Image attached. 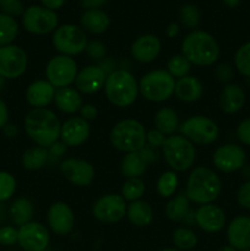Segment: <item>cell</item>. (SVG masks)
<instances>
[{
    "label": "cell",
    "mask_w": 250,
    "mask_h": 251,
    "mask_svg": "<svg viewBox=\"0 0 250 251\" xmlns=\"http://www.w3.org/2000/svg\"><path fill=\"white\" fill-rule=\"evenodd\" d=\"M60 129L59 118L47 108L32 109L25 118V130L37 146L49 149L60 139Z\"/></svg>",
    "instance_id": "cell-1"
},
{
    "label": "cell",
    "mask_w": 250,
    "mask_h": 251,
    "mask_svg": "<svg viewBox=\"0 0 250 251\" xmlns=\"http://www.w3.org/2000/svg\"><path fill=\"white\" fill-rule=\"evenodd\" d=\"M181 54L196 66H210L220 56V46L212 34L194 29L181 42Z\"/></svg>",
    "instance_id": "cell-2"
},
{
    "label": "cell",
    "mask_w": 250,
    "mask_h": 251,
    "mask_svg": "<svg viewBox=\"0 0 250 251\" xmlns=\"http://www.w3.org/2000/svg\"><path fill=\"white\" fill-rule=\"evenodd\" d=\"M222 189L221 179L207 167H196L191 171L186 181L185 195L198 205L212 203L218 198Z\"/></svg>",
    "instance_id": "cell-3"
},
{
    "label": "cell",
    "mask_w": 250,
    "mask_h": 251,
    "mask_svg": "<svg viewBox=\"0 0 250 251\" xmlns=\"http://www.w3.org/2000/svg\"><path fill=\"white\" fill-rule=\"evenodd\" d=\"M104 93L109 103L118 108H126L134 104L139 96V83L130 71L117 69L108 74Z\"/></svg>",
    "instance_id": "cell-4"
},
{
    "label": "cell",
    "mask_w": 250,
    "mask_h": 251,
    "mask_svg": "<svg viewBox=\"0 0 250 251\" xmlns=\"http://www.w3.org/2000/svg\"><path fill=\"white\" fill-rule=\"evenodd\" d=\"M146 130L135 119H123L113 126L109 140L115 150L124 153L139 151L146 146Z\"/></svg>",
    "instance_id": "cell-5"
},
{
    "label": "cell",
    "mask_w": 250,
    "mask_h": 251,
    "mask_svg": "<svg viewBox=\"0 0 250 251\" xmlns=\"http://www.w3.org/2000/svg\"><path fill=\"white\" fill-rule=\"evenodd\" d=\"M162 153L166 163L174 172L188 171L196 158L195 146L183 135L167 136L162 146Z\"/></svg>",
    "instance_id": "cell-6"
},
{
    "label": "cell",
    "mask_w": 250,
    "mask_h": 251,
    "mask_svg": "<svg viewBox=\"0 0 250 251\" xmlns=\"http://www.w3.org/2000/svg\"><path fill=\"white\" fill-rule=\"evenodd\" d=\"M175 78L167 70L157 69L142 76L139 83V91L145 100L153 103H161L174 95Z\"/></svg>",
    "instance_id": "cell-7"
},
{
    "label": "cell",
    "mask_w": 250,
    "mask_h": 251,
    "mask_svg": "<svg viewBox=\"0 0 250 251\" xmlns=\"http://www.w3.org/2000/svg\"><path fill=\"white\" fill-rule=\"evenodd\" d=\"M53 46L61 55L76 56L85 51L88 43L86 32L76 25L66 24L53 32Z\"/></svg>",
    "instance_id": "cell-8"
},
{
    "label": "cell",
    "mask_w": 250,
    "mask_h": 251,
    "mask_svg": "<svg viewBox=\"0 0 250 251\" xmlns=\"http://www.w3.org/2000/svg\"><path fill=\"white\" fill-rule=\"evenodd\" d=\"M180 132L194 145H211L218 139L220 129L217 124L205 115H194L181 124Z\"/></svg>",
    "instance_id": "cell-9"
},
{
    "label": "cell",
    "mask_w": 250,
    "mask_h": 251,
    "mask_svg": "<svg viewBox=\"0 0 250 251\" xmlns=\"http://www.w3.org/2000/svg\"><path fill=\"white\" fill-rule=\"evenodd\" d=\"M59 17L55 11L39 5L27 7L22 14V26L27 32L36 36L51 33L58 28Z\"/></svg>",
    "instance_id": "cell-10"
},
{
    "label": "cell",
    "mask_w": 250,
    "mask_h": 251,
    "mask_svg": "<svg viewBox=\"0 0 250 251\" xmlns=\"http://www.w3.org/2000/svg\"><path fill=\"white\" fill-rule=\"evenodd\" d=\"M78 69L77 64L71 56L56 55L48 61L46 66L47 81L55 90L69 87L75 82Z\"/></svg>",
    "instance_id": "cell-11"
},
{
    "label": "cell",
    "mask_w": 250,
    "mask_h": 251,
    "mask_svg": "<svg viewBox=\"0 0 250 251\" xmlns=\"http://www.w3.org/2000/svg\"><path fill=\"white\" fill-rule=\"evenodd\" d=\"M28 66L27 53L19 46L0 47V76L4 80H15L25 74Z\"/></svg>",
    "instance_id": "cell-12"
},
{
    "label": "cell",
    "mask_w": 250,
    "mask_h": 251,
    "mask_svg": "<svg viewBox=\"0 0 250 251\" xmlns=\"http://www.w3.org/2000/svg\"><path fill=\"white\" fill-rule=\"evenodd\" d=\"M126 203L124 198L117 194H105L95 201L92 215L103 223L119 222L126 215Z\"/></svg>",
    "instance_id": "cell-13"
},
{
    "label": "cell",
    "mask_w": 250,
    "mask_h": 251,
    "mask_svg": "<svg viewBox=\"0 0 250 251\" xmlns=\"http://www.w3.org/2000/svg\"><path fill=\"white\" fill-rule=\"evenodd\" d=\"M158 152L156 149H152L149 145L139 151L126 153L120 163V171L125 178H140L144 176L152 162L157 161Z\"/></svg>",
    "instance_id": "cell-14"
},
{
    "label": "cell",
    "mask_w": 250,
    "mask_h": 251,
    "mask_svg": "<svg viewBox=\"0 0 250 251\" xmlns=\"http://www.w3.org/2000/svg\"><path fill=\"white\" fill-rule=\"evenodd\" d=\"M17 243L25 251H44L49 244V232L42 223L27 222L17 229Z\"/></svg>",
    "instance_id": "cell-15"
},
{
    "label": "cell",
    "mask_w": 250,
    "mask_h": 251,
    "mask_svg": "<svg viewBox=\"0 0 250 251\" xmlns=\"http://www.w3.org/2000/svg\"><path fill=\"white\" fill-rule=\"evenodd\" d=\"M60 173L75 186H88L95 179V167L81 158H66L60 164Z\"/></svg>",
    "instance_id": "cell-16"
},
{
    "label": "cell",
    "mask_w": 250,
    "mask_h": 251,
    "mask_svg": "<svg viewBox=\"0 0 250 251\" xmlns=\"http://www.w3.org/2000/svg\"><path fill=\"white\" fill-rule=\"evenodd\" d=\"M245 151L237 144H225L218 147L212 156V162L218 171L233 173L245 164Z\"/></svg>",
    "instance_id": "cell-17"
},
{
    "label": "cell",
    "mask_w": 250,
    "mask_h": 251,
    "mask_svg": "<svg viewBox=\"0 0 250 251\" xmlns=\"http://www.w3.org/2000/svg\"><path fill=\"white\" fill-rule=\"evenodd\" d=\"M47 221L51 232L56 235H66L73 230L75 216L68 203L56 201L49 206Z\"/></svg>",
    "instance_id": "cell-18"
},
{
    "label": "cell",
    "mask_w": 250,
    "mask_h": 251,
    "mask_svg": "<svg viewBox=\"0 0 250 251\" xmlns=\"http://www.w3.org/2000/svg\"><path fill=\"white\" fill-rule=\"evenodd\" d=\"M90 123L81 117H71L61 124L60 140L69 147H77L90 137Z\"/></svg>",
    "instance_id": "cell-19"
},
{
    "label": "cell",
    "mask_w": 250,
    "mask_h": 251,
    "mask_svg": "<svg viewBox=\"0 0 250 251\" xmlns=\"http://www.w3.org/2000/svg\"><path fill=\"white\" fill-rule=\"evenodd\" d=\"M107 73L100 65H87L77 73L75 87L80 93L93 95L104 88Z\"/></svg>",
    "instance_id": "cell-20"
},
{
    "label": "cell",
    "mask_w": 250,
    "mask_h": 251,
    "mask_svg": "<svg viewBox=\"0 0 250 251\" xmlns=\"http://www.w3.org/2000/svg\"><path fill=\"white\" fill-rule=\"evenodd\" d=\"M198 227L206 233H218L225 228V215L221 207L213 203L201 205L194 215Z\"/></svg>",
    "instance_id": "cell-21"
},
{
    "label": "cell",
    "mask_w": 250,
    "mask_h": 251,
    "mask_svg": "<svg viewBox=\"0 0 250 251\" xmlns=\"http://www.w3.org/2000/svg\"><path fill=\"white\" fill-rule=\"evenodd\" d=\"M161 39L154 34H142L134 41L130 48L131 56L141 64L153 61L161 53Z\"/></svg>",
    "instance_id": "cell-22"
},
{
    "label": "cell",
    "mask_w": 250,
    "mask_h": 251,
    "mask_svg": "<svg viewBox=\"0 0 250 251\" xmlns=\"http://www.w3.org/2000/svg\"><path fill=\"white\" fill-rule=\"evenodd\" d=\"M227 239L234 249L239 251L250 249L249 216H237L230 221L227 228Z\"/></svg>",
    "instance_id": "cell-23"
},
{
    "label": "cell",
    "mask_w": 250,
    "mask_h": 251,
    "mask_svg": "<svg viewBox=\"0 0 250 251\" xmlns=\"http://www.w3.org/2000/svg\"><path fill=\"white\" fill-rule=\"evenodd\" d=\"M55 91L47 80H37L27 87L26 100L33 109L46 108L54 100Z\"/></svg>",
    "instance_id": "cell-24"
},
{
    "label": "cell",
    "mask_w": 250,
    "mask_h": 251,
    "mask_svg": "<svg viewBox=\"0 0 250 251\" xmlns=\"http://www.w3.org/2000/svg\"><path fill=\"white\" fill-rule=\"evenodd\" d=\"M218 103L222 112L235 114L242 109L245 103L244 90L238 83H228L221 91Z\"/></svg>",
    "instance_id": "cell-25"
},
{
    "label": "cell",
    "mask_w": 250,
    "mask_h": 251,
    "mask_svg": "<svg viewBox=\"0 0 250 251\" xmlns=\"http://www.w3.org/2000/svg\"><path fill=\"white\" fill-rule=\"evenodd\" d=\"M54 102L56 108L66 114H75L76 112H80L83 105V100L81 93L74 87H64L58 88L54 96Z\"/></svg>",
    "instance_id": "cell-26"
},
{
    "label": "cell",
    "mask_w": 250,
    "mask_h": 251,
    "mask_svg": "<svg viewBox=\"0 0 250 251\" xmlns=\"http://www.w3.org/2000/svg\"><path fill=\"white\" fill-rule=\"evenodd\" d=\"M81 27L85 32L92 34H102L109 28L110 19L105 11L100 9L85 10L81 15Z\"/></svg>",
    "instance_id": "cell-27"
},
{
    "label": "cell",
    "mask_w": 250,
    "mask_h": 251,
    "mask_svg": "<svg viewBox=\"0 0 250 251\" xmlns=\"http://www.w3.org/2000/svg\"><path fill=\"white\" fill-rule=\"evenodd\" d=\"M203 93V86L199 78L194 76H185L175 81L174 95L183 102L193 103L200 100Z\"/></svg>",
    "instance_id": "cell-28"
},
{
    "label": "cell",
    "mask_w": 250,
    "mask_h": 251,
    "mask_svg": "<svg viewBox=\"0 0 250 251\" xmlns=\"http://www.w3.org/2000/svg\"><path fill=\"white\" fill-rule=\"evenodd\" d=\"M126 216L130 222L136 227H146L153 221V210L146 201H132L126 207Z\"/></svg>",
    "instance_id": "cell-29"
},
{
    "label": "cell",
    "mask_w": 250,
    "mask_h": 251,
    "mask_svg": "<svg viewBox=\"0 0 250 251\" xmlns=\"http://www.w3.org/2000/svg\"><path fill=\"white\" fill-rule=\"evenodd\" d=\"M156 130L161 131L163 135H174L175 130L179 127V117L176 112L172 108L163 107L157 110L153 118Z\"/></svg>",
    "instance_id": "cell-30"
},
{
    "label": "cell",
    "mask_w": 250,
    "mask_h": 251,
    "mask_svg": "<svg viewBox=\"0 0 250 251\" xmlns=\"http://www.w3.org/2000/svg\"><path fill=\"white\" fill-rule=\"evenodd\" d=\"M190 208V200L185 194H179L167 202L164 213L167 218L174 222H180L186 218Z\"/></svg>",
    "instance_id": "cell-31"
},
{
    "label": "cell",
    "mask_w": 250,
    "mask_h": 251,
    "mask_svg": "<svg viewBox=\"0 0 250 251\" xmlns=\"http://www.w3.org/2000/svg\"><path fill=\"white\" fill-rule=\"evenodd\" d=\"M49 158L48 149L42 146H33L27 149L22 154V166L28 171H37L41 169L47 163Z\"/></svg>",
    "instance_id": "cell-32"
},
{
    "label": "cell",
    "mask_w": 250,
    "mask_h": 251,
    "mask_svg": "<svg viewBox=\"0 0 250 251\" xmlns=\"http://www.w3.org/2000/svg\"><path fill=\"white\" fill-rule=\"evenodd\" d=\"M10 213L14 223L22 226L27 222H31L34 213L33 203L27 198H19L12 202Z\"/></svg>",
    "instance_id": "cell-33"
},
{
    "label": "cell",
    "mask_w": 250,
    "mask_h": 251,
    "mask_svg": "<svg viewBox=\"0 0 250 251\" xmlns=\"http://www.w3.org/2000/svg\"><path fill=\"white\" fill-rule=\"evenodd\" d=\"M19 34V24L15 17L0 12V47L9 46Z\"/></svg>",
    "instance_id": "cell-34"
},
{
    "label": "cell",
    "mask_w": 250,
    "mask_h": 251,
    "mask_svg": "<svg viewBox=\"0 0 250 251\" xmlns=\"http://www.w3.org/2000/svg\"><path fill=\"white\" fill-rule=\"evenodd\" d=\"M173 244L180 251H188L194 249L198 244V237L189 228H178L173 232Z\"/></svg>",
    "instance_id": "cell-35"
},
{
    "label": "cell",
    "mask_w": 250,
    "mask_h": 251,
    "mask_svg": "<svg viewBox=\"0 0 250 251\" xmlns=\"http://www.w3.org/2000/svg\"><path fill=\"white\" fill-rule=\"evenodd\" d=\"M179 179L174 171H167L161 174L157 180V193L162 198H171L178 188Z\"/></svg>",
    "instance_id": "cell-36"
},
{
    "label": "cell",
    "mask_w": 250,
    "mask_h": 251,
    "mask_svg": "<svg viewBox=\"0 0 250 251\" xmlns=\"http://www.w3.org/2000/svg\"><path fill=\"white\" fill-rule=\"evenodd\" d=\"M146 186L140 178H130L123 184L122 196L125 201H136L144 196Z\"/></svg>",
    "instance_id": "cell-37"
},
{
    "label": "cell",
    "mask_w": 250,
    "mask_h": 251,
    "mask_svg": "<svg viewBox=\"0 0 250 251\" xmlns=\"http://www.w3.org/2000/svg\"><path fill=\"white\" fill-rule=\"evenodd\" d=\"M191 69V64L183 54L173 55L167 63V71L173 76L174 78H181L188 76Z\"/></svg>",
    "instance_id": "cell-38"
},
{
    "label": "cell",
    "mask_w": 250,
    "mask_h": 251,
    "mask_svg": "<svg viewBox=\"0 0 250 251\" xmlns=\"http://www.w3.org/2000/svg\"><path fill=\"white\" fill-rule=\"evenodd\" d=\"M234 66L242 75L250 78V41L242 44L234 55Z\"/></svg>",
    "instance_id": "cell-39"
},
{
    "label": "cell",
    "mask_w": 250,
    "mask_h": 251,
    "mask_svg": "<svg viewBox=\"0 0 250 251\" xmlns=\"http://www.w3.org/2000/svg\"><path fill=\"white\" fill-rule=\"evenodd\" d=\"M179 20L186 28H196L200 22V11L193 4L183 5L179 10Z\"/></svg>",
    "instance_id": "cell-40"
},
{
    "label": "cell",
    "mask_w": 250,
    "mask_h": 251,
    "mask_svg": "<svg viewBox=\"0 0 250 251\" xmlns=\"http://www.w3.org/2000/svg\"><path fill=\"white\" fill-rule=\"evenodd\" d=\"M16 191V180L9 172L0 171V202L7 201Z\"/></svg>",
    "instance_id": "cell-41"
},
{
    "label": "cell",
    "mask_w": 250,
    "mask_h": 251,
    "mask_svg": "<svg viewBox=\"0 0 250 251\" xmlns=\"http://www.w3.org/2000/svg\"><path fill=\"white\" fill-rule=\"evenodd\" d=\"M0 9H1L2 14H6L12 17L22 16L25 11L24 5L20 0H0Z\"/></svg>",
    "instance_id": "cell-42"
},
{
    "label": "cell",
    "mask_w": 250,
    "mask_h": 251,
    "mask_svg": "<svg viewBox=\"0 0 250 251\" xmlns=\"http://www.w3.org/2000/svg\"><path fill=\"white\" fill-rule=\"evenodd\" d=\"M85 51L87 53V55L90 56L93 60H100L105 56L107 54V49L105 46L100 41H90L86 46Z\"/></svg>",
    "instance_id": "cell-43"
},
{
    "label": "cell",
    "mask_w": 250,
    "mask_h": 251,
    "mask_svg": "<svg viewBox=\"0 0 250 251\" xmlns=\"http://www.w3.org/2000/svg\"><path fill=\"white\" fill-rule=\"evenodd\" d=\"M216 77L220 82L228 85L234 77V69L229 63L218 64L217 68H216Z\"/></svg>",
    "instance_id": "cell-44"
},
{
    "label": "cell",
    "mask_w": 250,
    "mask_h": 251,
    "mask_svg": "<svg viewBox=\"0 0 250 251\" xmlns=\"http://www.w3.org/2000/svg\"><path fill=\"white\" fill-rule=\"evenodd\" d=\"M17 238H19V232L14 227L6 226V227L0 228V245L11 247L16 244Z\"/></svg>",
    "instance_id": "cell-45"
},
{
    "label": "cell",
    "mask_w": 250,
    "mask_h": 251,
    "mask_svg": "<svg viewBox=\"0 0 250 251\" xmlns=\"http://www.w3.org/2000/svg\"><path fill=\"white\" fill-rule=\"evenodd\" d=\"M237 201L240 207L250 210V180L240 185L237 193Z\"/></svg>",
    "instance_id": "cell-46"
},
{
    "label": "cell",
    "mask_w": 250,
    "mask_h": 251,
    "mask_svg": "<svg viewBox=\"0 0 250 251\" xmlns=\"http://www.w3.org/2000/svg\"><path fill=\"white\" fill-rule=\"evenodd\" d=\"M167 136L162 134L158 130H151V131L147 132L146 135V145H149L152 149H162L164 141H166Z\"/></svg>",
    "instance_id": "cell-47"
},
{
    "label": "cell",
    "mask_w": 250,
    "mask_h": 251,
    "mask_svg": "<svg viewBox=\"0 0 250 251\" xmlns=\"http://www.w3.org/2000/svg\"><path fill=\"white\" fill-rule=\"evenodd\" d=\"M237 136L243 145L250 146V118L239 123L237 127Z\"/></svg>",
    "instance_id": "cell-48"
},
{
    "label": "cell",
    "mask_w": 250,
    "mask_h": 251,
    "mask_svg": "<svg viewBox=\"0 0 250 251\" xmlns=\"http://www.w3.org/2000/svg\"><path fill=\"white\" fill-rule=\"evenodd\" d=\"M80 114H81V118H83L85 120L90 122V120L96 119V117H97L98 114V110L97 108H96L93 104H91V103H86V104L83 103L82 108L80 109Z\"/></svg>",
    "instance_id": "cell-49"
},
{
    "label": "cell",
    "mask_w": 250,
    "mask_h": 251,
    "mask_svg": "<svg viewBox=\"0 0 250 251\" xmlns=\"http://www.w3.org/2000/svg\"><path fill=\"white\" fill-rule=\"evenodd\" d=\"M66 145L61 141H56L55 144L51 145L49 147L48 152H49V156H54V157H61L66 151Z\"/></svg>",
    "instance_id": "cell-50"
},
{
    "label": "cell",
    "mask_w": 250,
    "mask_h": 251,
    "mask_svg": "<svg viewBox=\"0 0 250 251\" xmlns=\"http://www.w3.org/2000/svg\"><path fill=\"white\" fill-rule=\"evenodd\" d=\"M108 0H80V4L83 9L86 10H93L100 9L103 5L107 4Z\"/></svg>",
    "instance_id": "cell-51"
},
{
    "label": "cell",
    "mask_w": 250,
    "mask_h": 251,
    "mask_svg": "<svg viewBox=\"0 0 250 251\" xmlns=\"http://www.w3.org/2000/svg\"><path fill=\"white\" fill-rule=\"evenodd\" d=\"M9 120V109L4 100L0 98V129H4Z\"/></svg>",
    "instance_id": "cell-52"
},
{
    "label": "cell",
    "mask_w": 250,
    "mask_h": 251,
    "mask_svg": "<svg viewBox=\"0 0 250 251\" xmlns=\"http://www.w3.org/2000/svg\"><path fill=\"white\" fill-rule=\"evenodd\" d=\"M42 4V6L47 7L49 10H59L60 7H63V5L65 4V0H39Z\"/></svg>",
    "instance_id": "cell-53"
},
{
    "label": "cell",
    "mask_w": 250,
    "mask_h": 251,
    "mask_svg": "<svg viewBox=\"0 0 250 251\" xmlns=\"http://www.w3.org/2000/svg\"><path fill=\"white\" fill-rule=\"evenodd\" d=\"M179 31H180V28H179V25L175 24V22H172V24H169L168 27H167L166 33L169 38H174V37L178 36Z\"/></svg>",
    "instance_id": "cell-54"
},
{
    "label": "cell",
    "mask_w": 250,
    "mask_h": 251,
    "mask_svg": "<svg viewBox=\"0 0 250 251\" xmlns=\"http://www.w3.org/2000/svg\"><path fill=\"white\" fill-rule=\"evenodd\" d=\"M4 130H5V134H6L9 137L15 136V135L17 134V129L15 127V125H6V126L4 127Z\"/></svg>",
    "instance_id": "cell-55"
},
{
    "label": "cell",
    "mask_w": 250,
    "mask_h": 251,
    "mask_svg": "<svg viewBox=\"0 0 250 251\" xmlns=\"http://www.w3.org/2000/svg\"><path fill=\"white\" fill-rule=\"evenodd\" d=\"M223 2H225V6L228 7H237L238 5H239L240 0H222Z\"/></svg>",
    "instance_id": "cell-56"
},
{
    "label": "cell",
    "mask_w": 250,
    "mask_h": 251,
    "mask_svg": "<svg viewBox=\"0 0 250 251\" xmlns=\"http://www.w3.org/2000/svg\"><path fill=\"white\" fill-rule=\"evenodd\" d=\"M218 251H238L237 249H234V248L232 247V245H223V247H221Z\"/></svg>",
    "instance_id": "cell-57"
},
{
    "label": "cell",
    "mask_w": 250,
    "mask_h": 251,
    "mask_svg": "<svg viewBox=\"0 0 250 251\" xmlns=\"http://www.w3.org/2000/svg\"><path fill=\"white\" fill-rule=\"evenodd\" d=\"M159 251H180V250L176 249V248H164V249H162Z\"/></svg>",
    "instance_id": "cell-58"
},
{
    "label": "cell",
    "mask_w": 250,
    "mask_h": 251,
    "mask_svg": "<svg viewBox=\"0 0 250 251\" xmlns=\"http://www.w3.org/2000/svg\"><path fill=\"white\" fill-rule=\"evenodd\" d=\"M2 86H4V78H2L1 76H0V90H1Z\"/></svg>",
    "instance_id": "cell-59"
},
{
    "label": "cell",
    "mask_w": 250,
    "mask_h": 251,
    "mask_svg": "<svg viewBox=\"0 0 250 251\" xmlns=\"http://www.w3.org/2000/svg\"><path fill=\"white\" fill-rule=\"evenodd\" d=\"M240 251H250V249H245V250H240Z\"/></svg>",
    "instance_id": "cell-60"
}]
</instances>
